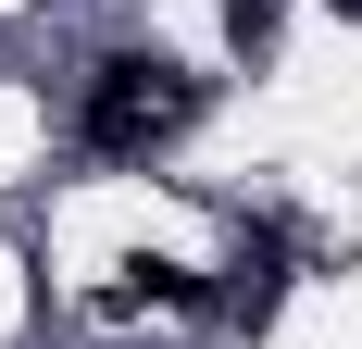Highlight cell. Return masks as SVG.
<instances>
[{"label":"cell","mask_w":362,"mask_h":349,"mask_svg":"<svg viewBox=\"0 0 362 349\" xmlns=\"http://www.w3.org/2000/svg\"><path fill=\"white\" fill-rule=\"evenodd\" d=\"M187 112H200V75L175 63H100L88 75V150H112V162H150L163 138H187Z\"/></svg>","instance_id":"cell-1"},{"label":"cell","mask_w":362,"mask_h":349,"mask_svg":"<svg viewBox=\"0 0 362 349\" xmlns=\"http://www.w3.org/2000/svg\"><path fill=\"white\" fill-rule=\"evenodd\" d=\"M225 312H238V324H275V312H288V237H238V262H225Z\"/></svg>","instance_id":"cell-2"},{"label":"cell","mask_w":362,"mask_h":349,"mask_svg":"<svg viewBox=\"0 0 362 349\" xmlns=\"http://www.w3.org/2000/svg\"><path fill=\"white\" fill-rule=\"evenodd\" d=\"M225 37H238V50H262V37H275V0H225Z\"/></svg>","instance_id":"cell-3"}]
</instances>
